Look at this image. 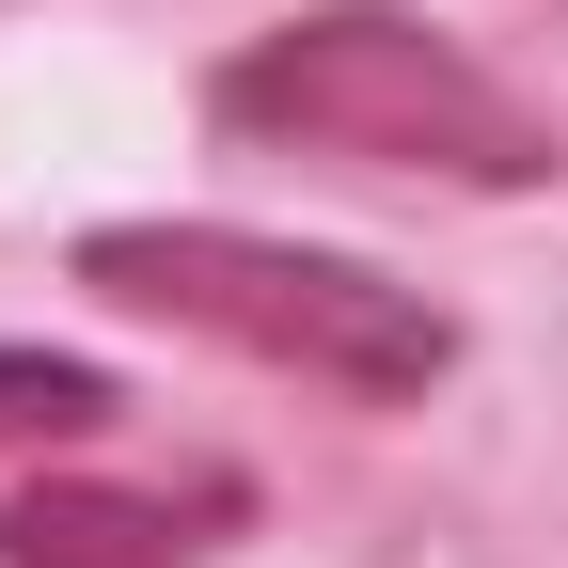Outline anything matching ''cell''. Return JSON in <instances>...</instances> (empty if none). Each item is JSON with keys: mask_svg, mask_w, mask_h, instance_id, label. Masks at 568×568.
Masks as SVG:
<instances>
[{"mask_svg": "<svg viewBox=\"0 0 568 568\" xmlns=\"http://www.w3.org/2000/svg\"><path fill=\"white\" fill-rule=\"evenodd\" d=\"M111 410H126L111 364H80V347H0V458L17 443H95Z\"/></svg>", "mask_w": 568, "mask_h": 568, "instance_id": "cell-4", "label": "cell"}, {"mask_svg": "<svg viewBox=\"0 0 568 568\" xmlns=\"http://www.w3.org/2000/svg\"><path fill=\"white\" fill-rule=\"evenodd\" d=\"M111 316H159L205 332L268 379H316L347 410H426L458 379V316L426 284L364 268V253H316V237H253V222H95L63 253Z\"/></svg>", "mask_w": 568, "mask_h": 568, "instance_id": "cell-2", "label": "cell"}, {"mask_svg": "<svg viewBox=\"0 0 568 568\" xmlns=\"http://www.w3.org/2000/svg\"><path fill=\"white\" fill-rule=\"evenodd\" d=\"M205 126L253 159H332V174H426V190H552L568 142L521 80H489L458 32L395 0H301L253 48L205 63Z\"/></svg>", "mask_w": 568, "mask_h": 568, "instance_id": "cell-1", "label": "cell"}, {"mask_svg": "<svg viewBox=\"0 0 568 568\" xmlns=\"http://www.w3.org/2000/svg\"><path fill=\"white\" fill-rule=\"evenodd\" d=\"M237 521V474H32L0 489V568H205Z\"/></svg>", "mask_w": 568, "mask_h": 568, "instance_id": "cell-3", "label": "cell"}]
</instances>
